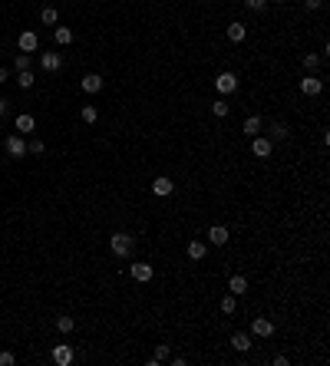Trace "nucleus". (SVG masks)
<instances>
[{
    "label": "nucleus",
    "instance_id": "nucleus-30",
    "mask_svg": "<svg viewBox=\"0 0 330 366\" xmlns=\"http://www.w3.org/2000/svg\"><path fill=\"white\" fill-rule=\"evenodd\" d=\"M13 66H17V73H20V69H30V56H27V53H17Z\"/></svg>",
    "mask_w": 330,
    "mask_h": 366
},
{
    "label": "nucleus",
    "instance_id": "nucleus-13",
    "mask_svg": "<svg viewBox=\"0 0 330 366\" xmlns=\"http://www.w3.org/2000/svg\"><path fill=\"white\" fill-rule=\"evenodd\" d=\"M80 86H83V93H99V89H103V76L99 73H86Z\"/></svg>",
    "mask_w": 330,
    "mask_h": 366
},
{
    "label": "nucleus",
    "instance_id": "nucleus-3",
    "mask_svg": "<svg viewBox=\"0 0 330 366\" xmlns=\"http://www.w3.org/2000/svg\"><path fill=\"white\" fill-rule=\"evenodd\" d=\"M4 149H7V155H10V159H23V155H27V142H23V136H7Z\"/></svg>",
    "mask_w": 330,
    "mask_h": 366
},
{
    "label": "nucleus",
    "instance_id": "nucleus-31",
    "mask_svg": "<svg viewBox=\"0 0 330 366\" xmlns=\"http://www.w3.org/2000/svg\"><path fill=\"white\" fill-rule=\"evenodd\" d=\"M156 363H162V360H168V347L165 343H159V350H156V356H152Z\"/></svg>",
    "mask_w": 330,
    "mask_h": 366
},
{
    "label": "nucleus",
    "instance_id": "nucleus-37",
    "mask_svg": "<svg viewBox=\"0 0 330 366\" xmlns=\"http://www.w3.org/2000/svg\"><path fill=\"white\" fill-rule=\"evenodd\" d=\"M268 4H284V0H268Z\"/></svg>",
    "mask_w": 330,
    "mask_h": 366
},
{
    "label": "nucleus",
    "instance_id": "nucleus-20",
    "mask_svg": "<svg viewBox=\"0 0 330 366\" xmlns=\"http://www.w3.org/2000/svg\"><path fill=\"white\" fill-rule=\"evenodd\" d=\"M244 136H251V139L261 136V119H258V116H248V119H244Z\"/></svg>",
    "mask_w": 330,
    "mask_h": 366
},
{
    "label": "nucleus",
    "instance_id": "nucleus-14",
    "mask_svg": "<svg viewBox=\"0 0 330 366\" xmlns=\"http://www.w3.org/2000/svg\"><path fill=\"white\" fill-rule=\"evenodd\" d=\"M37 46H40V40H37V33H33V30L20 33V53H33Z\"/></svg>",
    "mask_w": 330,
    "mask_h": 366
},
{
    "label": "nucleus",
    "instance_id": "nucleus-11",
    "mask_svg": "<svg viewBox=\"0 0 330 366\" xmlns=\"http://www.w3.org/2000/svg\"><path fill=\"white\" fill-rule=\"evenodd\" d=\"M228 291L235 294V297L248 294V277H244V274H231V280H228Z\"/></svg>",
    "mask_w": 330,
    "mask_h": 366
},
{
    "label": "nucleus",
    "instance_id": "nucleus-7",
    "mask_svg": "<svg viewBox=\"0 0 330 366\" xmlns=\"http://www.w3.org/2000/svg\"><path fill=\"white\" fill-rule=\"evenodd\" d=\"M228 238H231V231L224 228V224H212V228H208V244H215V248L228 244Z\"/></svg>",
    "mask_w": 330,
    "mask_h": 366
},
{
    "label": "nucleus",
    "instance_id": "nucleus-27",
    "mask_svg": "<svg viewBox=\"0 0 330 366\" xmlns=\"http://www.w3.org/2000/svg\"><path fill=\"white\" fill-rule=\"evenodd\" d=\"M221 310H224V313H231V317H235V310H238V300H235V294H228V297H224V300H221Z\"/></svg>",
    "mask_w": 330,
    "mask_h": 366
},
{
    "label": "nucleus",
    "instance_id": "nucleus-16",
    "mask_svg": "<svg viewBox=\"0 0 330 366\" xmlns=\"http://www.w3.org/2000/svg\"><path fill=\"white\" fill-rule=\"evenodd\" d=\"M129 271H132V277H136L139 284H149L152 280V264H132Z\"/></svg>",
    "mask_w": 330,
    "mask_h": 366
},
{
    "label": "nucleus",
    "instance_id": "nucleus-23",
    "mask_svg": "<svg viewBox=\"0 0 330 366\" xmlns=\"http://www.w3.org/2000/svg\"><path fill=\"white\" fill-rule=\"evenodd\" d=\"M73 327H76L73 317H56V330H60V333H73Z\"/></svg>",
    "mask_w": 330,
    "mask_h": 366
},
{
    "label": "nucleus",
    "instance_id": "nucleus-19",
    "mask_svg": "<svg viewBox=\"0 0 330 366\" xmlns=\"http://www.w3.org/2000/svg\"><path fill=\"white\" fill-rule=\"evenodd\" d=\"M287 136H291V129L284 122H271V142H284Z\"/></svg>",
    "mask_w": 330,
    "mask_h": 366
},
{
    "label": "nucleus",
    "instance_id": "nucleus-4",
    "mask_svg": "<svg viewBox=\"0 0 330 366\" xmlns=\"http://www.w3.org/2000/svg\"><path fill=\"white\" fill-rule=\"evenodd\" d=\"M300 93L304 96H320L324 93V80H317L314 73H307L304 80H300Z\"/></svg>",
    "mask_w": 330,
    "mask_h": 366
},
{
    "label": "nucleus",
    "instance_id": "nucleus-1",
    "mask_svg": "<svg viewBox=\"0 0 330 366\" xmlns=\"http://www.w3.org/2000/svg\"><path fill=\"white\" fill-rule=\"evenodd\" d=\"M109 248L116 257H129L132 254V234H125V231H116V234L109 238Z\"/></svg>",
    "mask_w": 330,
    "mask_h": 366
},
{
    "label": "nucleus",
    "instance_id": "nucleus-36",
    "mask_svg": "<svg viewBox=\"0 0 330 366\" xmlns=\"http://www.w3.org/2000/svg\"><path fill=\"white\" fill-rule=\"evenodd\" d=\"M0 83H7V66H0Z\"/></svg>",
    "mask_w": 330,
    "mask_h": 366
},
{
    "label": "nucleus",
    "instance_id": "nucleus-18",
    "mask_svg": "<svg viewBox=\"0 0 330 366\" xmlns=\"http://www.w3.org/2000/svg\"><path fill=\"white\" fill-rule=\"evenodd\" d=\"M244 37H248V27H244V23H231L228 27V40H231V43H241Z\"/></svg>",
    "mask_w": 330,
    "mask_h": 366
},
{
    "label": "nucleus",
    "instance_id": "nucleus-34",
    "mask_svg": "<svg viewBox=\"0 0 330 366\" xmlns=\"http://www.w3.org/2000/svg\"><path fill=\"white\" fill-rule=\"evenodd\" d=\"M320 4H324V0H304V7H307V10H317Z\"/></svg>",
    "mask_w": 330,
    "mask_h": 366
},
{
    "label": "nucleus",
    "instance_id": "nucleus-21",
    "mask_svg": "<svg viewBox=\"0 0 330 366\" xmlns=\"http://www.w3.org/2000/svg\"><path fill=\"white\" fill-rule=\"evenodd\" d=\"M53 40H56L60 46H69V43H73V30H69V27H56Z\"/></svg>",
    "mask_w": 330,
    "mask_h": 366
},
{
    "label": "nucleus",
    "instance_id": "nucleus-25",
    "mask_svg": "<svg viewBox=\"0 0 330 366\" xmlns=\"http://www.w3.org/2000/svg\"><path fill=\"white\" fill-rule=\"evenodd\" d=\"M40 20H43V23H56V20H60V13H56V7H43V10H40Z\"/></svg>",
    "mask_w": 330,
    "mask_h": 366
},
{
    "label": "nucleus",
    "instance_id": "nucleus-8",
    "mask_svg": "<svg viewBox=\"0 0 330 366\" xmlns=\"http://www.w3.org/2000/svg\"><path fill=\"white\" fill-rule=\"evenodd\" d=\"M271 149H274V142H271V139H264V136H255V139H251V152H255L258 159H268Z\"/></svg>",
    "mask_w": 330,
    "mask_h": 366
},
{
    "label": "nucleus",
    "instance_id": "nucleus-24",
    "mask_svg": "<svg viewBox=\"0 0 330 366\" xmlns=\"http://www.w3.org/2000/svg\"><path fill=\"white\" fill-rule=\"evenodd\" d=\"M17 83H20V86H23V89H30L33 83H37V76H33L30 69H20V73H17Z\"/></svg>",
    "mask_w": 330,
    "mask_h": 366
},
{
    "label": "nucleus",
    "instance_id": "nucleus-26",
    "mask_svg": "<svg viewBox=\"0 0 330 366\" xmlns=\"http://www.w3.org/2000/svg\"><path fill=\"white\" fill-rule=\"evenodd\" d=\"M228 109H231V106L224 102V99H215V102H212V112H215L218 119H224V116H228Z\"/></svg>",
    "mask_w": 330,
    "mask_h": 366
},
{
    "label": "nucleus",
    "instance_id": "nucleus-22",
    "mask_svg": "<svg viewBox=\"0 0 330 366\" xmlns=\"http://www.w3.org/2000/svg\"><path fill=\"white\" fill-rule=\"evenodd\" d=\"M80 116H83V122H89V125H93V122H99V109H96V106H83V109H80Z\"/></svg>",
    "mask_w": 330,
    "mask_h": 366
},
{
    "label": "nucleus",
    "instance_id": "nucleus-33",
    "mask_svg": "<svg viewBox=\"0 0 330 366\" xmlns=\"http://www.w3.org/2000/svg\"><path fill=\"white\" fill-rule=\"evenodd\" d=\"M17 360H13V353H0V366H13Z\"/></svg>",
    "mask_w": 330,
    "mask_h": 366
},
{
    "label": "nucleus",
    "instance_id": "nucleus-15",
    "mask_svg": "<svg viewBox=\"0 0 330 366\" xmlns=\"http://www.w3.org/2000/svg\"><path fill=\"white\" fill-rule=\"evenodd\" d=\"M231 347H235L238 353H248V350H251V333H241V330L231 333Z\"/></svg>",
    "mask_w": 330,
    "mask_h": 366
},
{
    "label": "nucleus",
    "instance_id": "nucleus-2",
    "mask_svg": "<svg viewBox=\"0 0 330 366\" xmlns=\"http://www.w3.org/2000/svg\"><path fill=\"white\" fill-rule=\"evenodd\" d=\"M215 89H218L221 96H231V93L238 89V76L231 73V69H224V73H218V76H215Z\"/></svg>",
    "mask_w": 330,
    "mask_h": 366
},
{
    "label": "nucleus",
    "instance_id": "nucleus-35",
    "mask_svg": "<svg viewBox=\"0 0 330 366\" xmlns=\"http://www.w3.org/2000/svg\"><path fill=\"white\" fill-rule=\"evenodd\" d=\"M7 106H10V102H7V99H4V96H0V119H4V116H7Z\"/></svg>",
    "mask_w": 330,
    "mask_h": 366
},
{
    "label": "nucleus",
    "instance_id": "nucleus-28",
    "mask_svg": "<svg viewBox=\"0 0 330 366\" xmlns=\"http://www.w3.org/2000/svg\"><path fill=\"white\" fill-rule=\"evenodd\" d=\"M304 66H307V73H314V69L320 66V56H317V53H307V56H304Z\"/></svg>",
    "mask_w": 330,
    "mask_h": 366
},
{
    "label": "nucleus",
    "instance_id": "nucleus-5",
    "mask_svg": "<svg viewBox=\"0 0 330 366\" xmlns=\"http://www.w3.org/2000/svg\"><path fill=\"white\" fill-rule=\"evenodd\" d=\"M172 192H175V181L168 178V175H159V178H152V195H159V198H168Z\"/></svg>",
    "mask_w": 330,
    "mask_h": 366
},
{
    "label": "nucleus",
    "instance_id": "nucleus-17",
    "mask_svg": "<svg viewBox=\"0 0 330 366\" xmlns=\"http://www.w3.org/2000/svg\"><path fill=\"white\" fill-rule=\"evenodd\" d=\"M185 254L192 257V261H201V257L208 254V244H205V241H192V244L185 248Z\"/></svg>",
    "mask_w": 330,
    "mask_h": 366
},
{
    "label": "nucleus",
    "instance_id": "nucleus-9",
    "mask_svg": "<svg viewBox=\"0 0 330 366\" xmlns=\"http://www.w3.org/2000/svg\"><path fill=\"white\" fill-rule=\"evenodd\" d=\"M53 363H56V366H69V363H73V347L56 343V347H53Z\"/></svg>",
    "mask_w": 330,
    "mask_h": 366
},
{
    "label": "nucleus",
    "instance_id": "nucleus-29",
    "mask_svg": "<svg viewBox=\"0 0 330 366\" xmlns=\"http://www.w3.org/2000/svg\"><path fill=\"white\" fill-rule=\"evenodd\" d=\"M43 149H46V145L40 142V139H33V142H27V152H30V155H43Z\"/></svg>",
    "mask_w": 330,
    "mask_h": 366
},
{
    "label": "nucleus",
    "instance_id": "nucleus-10",
    "mask_svg": "<svg viewBox=\"0 0 330 366\" xmlns=\"http://www.w3.org/2000/svg\"><path fill=\"white\" fill-rule=\"evenodd\" d=\"M40 66H43L46 73H60L63 69V56L60 53H43L40 56Z\"/></svg>",
    "mask_w": 330,
    "mask_h": 366
},
{
    "label": "nucleus",
    "instance_id": "nucleus-6",
    "mask_svg": "<svg viewBox=\"0 0 330 366\" xmlns=\"http://www.w3.org/2000/svg\"><path fill=\"white\" fill-rule=\"evenodd\" d=\"M271 333H274V323H271L268 317H255V320H251V336H261L264 340V336H271Z\"/></svg>",
    "mask_w": 330,
    "mask_h": 366
},
{
    "label": "nucleus",
    "instance_id": "nucleus-12",
    "mask_svg": "<svg viewBox=\"0 0 330 366\" xmlns=\"http://www.w3.org/2000/svg\"><path fill=\"white\" fill-rule=\"evenodd\" d=\"M13 125H17V132L23 136V132H33V129H37V119H33L30 112H20V116L13 119Z\"/></svg>",
    "mask_w": 330,
    "mask_h": 366
},
{
    "label": "nucleus",
    "instance_id": "nucleus-32",
    "mask_svg": "<svg viewBox=\"0 0 330 366\" xmlns=\"http://www.w3.org/2000/svg\"><path fill=\"white\" fill-rule=\"evenodd\" d=\"M244 7H248V10H264L268 0H244Z\"/></svg>",
    "mask_w": 330,
    "mask_h": 366
}]
</instances>
